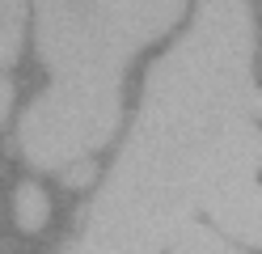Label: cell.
Returning <instances> with one entry per match:
<instances>
[{"label": "cell", "instance_id": "1", "mask_svg": "<svg viewBox=\"0 0 262 254\" xmlns=\"http://www.w3.org/2000/svg\"><path fill=\"white\" fill-rule=\"evenodd\" d=\"M254 22L245 5H199L190 30L161 55L140 93V135L169 144L211 140L245 123L254 102Z\"/></svg>", "mask_w": 262, "mask_h": 254}, {"label": "cell", "instance_id": "2", "mask_svg": "<svg viewBox=\"0 0 262 254\" xmlns=\"http://www.w3.org/2000/svg\"><path fill=\"white\" fill-rule=\"evenodd\" d=\"M182 5H38L34 43L55 76L123 81L140 47L161 38Z\"/></svg>", "mask_w": 262, "mask_h": 254}, {"label": "cell", "instance_id": "3", "mask_svg": "<svg viewBox=\"0 0 262 254\" xmlns=\"http://www.w3.org/2000/svg\"><path fill=\"white\" fill-rule=\"evenodd\" d=\"M123 119V81L55 76L47 93L26 106L17 144L34 169H68L110 144Z\"/></svg>", "mask_w": 262, "mask_h": 254}, {"label": "cell", "instance_id": "4", "mask_svg": "<svg viewBox=\"0 0 262 254\" xmlns=\"http://www.w3.org/2000/svg\"><path fill=\"white\" fill-rule=\"evenodd\" d=\"M207 216L216 220V229L237 237L245 246H262V178H245L237 186L216 195V203L207 208Z\"/></svg>", "mask_w": 262, "mask_h": 254}, {"label": "cell", "instance_id": "5", "mask_svg": "<svg viewBox=\"0 0 262 254\" xmlns=\"http://www.w3.org/2000/svg\"><path fill=\"white\" fill-rule=\"evenodd\" d=\"M47 212H51V203H47L42 186H34V182L17 186V195H13V216H17V225L26 233H38L42 220H47Z\"/></svg>", "mask_w": 262, "mask_h": 254}, {"label": "cell", "instance_id": "6", "mask_svg": "<svg viewBox=\"0 0 262 254\" xmlns=\"http://www.w3.org/2000/svg\"><path fill=\"white\" fill-rule=\"evenodd\" d=\"M173 254H241V250H237L233 242H224L216 229H207V225H190V229L173 242Z\"/></svg>", "mask_w": 262, "mask_h": 254}, {"label": "cell", "instance_id": "7", "mask_svg": "<svg viewBox=\"0 0 262 254\" xmlns=\"http://www.w3.org/2000/svg\"><path fill=\"white\" fill-rule=\"evenodd\" d=\"M26 34V5H0V64H13Z\"/></svg>", "mask_w": 262, "mask_h": 254}, {"label": "cell", "instance_id": "8", "mask_svg": "<svg viewBox=\"0 0 262 254\" xmlns=\"http://www.w3.org/2000/svg\"><path fill=\"white\" fill-rule=\"evenodd\" d=\"M93 178H97V165L93 161H76V165L63 169V186H68V191H80V186H89Z\"/></svg>", "mask_w": 262, "mask_h": 254}, {"label": "cell", "instance_id": "9", "mask_svg": "<svg viewBox=\"0 0 262 254\" xmlns=\"http://www.w3.org/2000/svg\"><path fill=\"white\" fill-rule=\"evenodd\" d=\"M63 254H127V250H114V246H97V242H89V237H72L68 246H63Z\"/></svg>", "mask_w": 262, "mask_h": 254}, {"label": "cell", "instance_id": "10", "mask_svg": "<svg viewBox=\"0 0 262 254\" xmlns=\"http://www.w3.org/2000/svg\"><path fill=\"white\" fill-rule=\"evenodd\" d=\"M9 106H13V85H9L5 76H0V123L9 119Z\"/></svg>", "mask_w": 262, "mask_h": 254}, {"label": "cell", "instance_id": "11", "mask_svg": "<svg viewBox=\"0 0 262 254\" xmlns=\"http://www.w3.org/2000/svg\"><path fill=\"white\" fill-rule=\"evenodd\" d=\"M250 114H254V123L262 127V89L254 93V102H250Z\"/></svg>", "mask_w": 262, "mask_h": 254}]
</instances>
